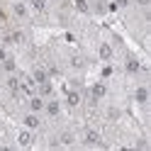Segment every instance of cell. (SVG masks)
<instances>
[{
	"instance_id": "1",
	"label": "cell",
	"mask_w": 151,
	"mask_h": 151,
	"mask_svg": "<svg viewBox=\"0 0 151 151\" xmlns=\"http://www.w3.org/2000/svg\"><path fill=\"white\" fill-rule=\"evenodd\" d=\"M10 15L15 17V20H20V22H24V20H29V5L24 3V0H12V5H10Z\"/></svg>"
},
{
	"instance_id": "2",
	"label": "cell",
	"mask_w": 151,
	"mask_h": 151,
	"mask_svg": "<svg viewBox=\"0 0 151 151\" xmlns=\"http://www.w3.org/2000/svg\"><path fill=\"white\" fill-rule=\"evenodd\" d=\"M61 110H63V105H61V100L56 98V95H51V98H46V102H44V112L42 115H46V117H51V119H56L61 115Z\"/></svg>"
},
{
	"instance_id": "3",
	"label": "cell",
	"mask_w": 151,
	"mask_h": 151,
	"mask_svg": "<svg viewBox=\"0 0 151 151\" xmlns=\"http://www.w3.org/2000/svg\"><path fill=\"white\" fill-rule=\"evenodd\" d=\"M15 144L20 146V149H29V146H34V132H32V129H27V127L17 129V134H15Z\"/></svg>"
},
{
	"instance_id": "4",
	"label": "cell",
	"mask_w": 151,
	"mask_h": 151,
	"mask_svg": "<svg viewBox=\"0 0 151 151\" xmlns=\"http://www.w3.org/2000/svg\"><path fill=\"white\" fill-rule=\"evenodd\" d=\"M22 127L32 129V132H39L42 129V115H39V112H29V110H27L22 115Z\"/></svg>"
},
{
	"instance_id": "5",
	"label": "cell",
	"mask_w": 151,
	"mask_h": 151,
	"mask_svg": "<svg viewBox=\"0 0 151 151\" xmlns=\"http://www.w3.org/2000/svg\"><path fill=\"white\" fill-rule=\"evenodd\" d=\"M44 102H46V98H42L39 93H32V95H27V110L29 112H44Z\"/></svg>"
},
{
	"instance_id": "6",
	"label": "cell",
	"mask_w": 151,
	"mask_h": 151,
	"mask_svg": "<svg viewBox=\"0 0 151 151\" xmlns=\"http://www.w3.org/2000/svg\"><path fill=\"white\" fill-rule=\"evenodd\" d=\"M83 144H86V146H102L100 132H98V129H93V127L83 129Z\"/></svg>"
},
{
	"instance_id": "7",
	"label": "cell",
	"mask_w": 151,
	"mask_h": 151,
	"mask_svg": "<svg viewBox=\"0 0 151 151\" xmlns=\"http://www.w3.org/2000/svg\"><path fill=\"white\" fill-rule=\"evenodd\" d=\"M112 56H115V46L110 42H100L98 44V59L107 63V61H112Z\"/></svg>"
},
{
	"instance_id": "8",
	"label": "cell",
	"mask_w": 151,
	"mask_h": 151,
	"mask_svg": "<svg viewBox=\"0 0 151 151\" xmlns=\"http://www.w3.org/2000/svg\"><path fill=\"white\" fill-rule=\"evenodd\" d=\"M141 68H144V66L139 63V59H137V56H127V59H124V71H127L129 76L141 73Z\"/></svg>"
},
{
	"instance_id": "9",
	"label": "cell",
	"mask_w": 151,
	"mask_h": 151,
	"mask_svg": "<svg viewBox=\"0 0 151 151\" xmlns=\"http://www.w3.org/2000/svg\"><path fill=\"white\" fill-rule=\"evenodd\" d=\"M134 102L141 105V107L149 105V88H146V86H137V88H134Z\"/></svg>"
},
{
	"instance_id": "10",
	"label": "cell",
	"mask_w": 151,
	"mask_h": 151,
	"mask_svg": "<svg viewBox=\"0 0 151 151\" xmlns=\"http://www.w3.org/2000/svg\"><path fill=\"white\" fill-rule=\"evenodd\" d=\"M81 102H83V95L78 90H68V93H66V107H68V110L81 107Z\"/></svg>"
},
{
	"instance_id": "11",
	"label": "cell",
	"mask_w": 151,
	"mask_h": 151,
	"mask_svg": "<svg viewBox=\"0 0 151 151\" xmlns=\"http://www.w3.org/2000/svg\"><path fill=\"white\" fill-rule=\"evenodd\" d=\"M90 95H93V100H100V98H105V95H107V86H105V81H98V83H93V86H90Z\"/></svg>"
},
{
	"instance_id": "12",
	"label": "cell",
	"mask_w": 151,
	"mask_h": 151,
	"mask_svg": "<svg viewBox=\"0 0 151 151\" xmlns=\"http://www.w3.org/2000/svg\"><path fill=\"white\" fill-rule=\"evenodd\" d=\"M29 78L37 83V86H39V83H44V81H49V71L44 68V66H37V68L29 73Z\"/></svg>"
},
{
	"instance_id": "13",
	"label": "cell",
	"mask_w": 151,
	"mask_h": 151,
	"mask_svg": "<svg viewBox=\"0 0 151 151\" xmlns=\"http://www.w3.org/2000/svg\"><path fill=\"white\" fill-rule=\"evenodd\" d=\"M29 12H37V15H44L46 12V7H49V3L46 0H29Z\"/></svg>"
},
{
	"instance_id": "14",
	"label": "cell",
	"mask_w": 151,
	"mask_h": 151,
	"mask_svg": "<svg viewBox=\"0 0 151 151\" xmlns=\"http://www.w3.org/2000/svg\"><path fill=\"white\" fill-rule=\"evenodd\" d=\"M37 93H39L42 98H51V95H54V86H51V81L39 83V86H37Z\"/></svg>"
},
{
	"instance_id": "15",
	"label": "cell",
	"mask_w": 151,
	"mask_h": 151,
	"mask_svg": "<svg viewBox=\"0 0 151 151\" xmlns=\"http://www.w3.org/2000/svg\"><path fill=\"white\" fill-rule=\"evenodd\" d=\"M59 144H61V146H71V144H76V134H73V132H68V129H63L61 137H59Z\"/></svg>"
},
{
	"instance_id": "16",
	"label": "cell",
	"mask_w": 151,
	"mask_h": 151,
	"mask_svg": "<svg viewBox=\"0 0 151 151\" xmlns=\"http://www.w3.org/2000/svg\"><path fill=\"white\" fill-rule=\"evenodd\" d=\"M73 10H76V12H81V15H88L93 7H90L88 0H73Z\"/></svg>"
},
{
	"instance_id": "17",
	"label": "cell",
	"mask_w": 151,
	"mask_h": 151,
	"mask_svg": "<svg viewBox=\"0 0 151 151\" xmlns=\"http://www.w3.org/2000/svg\"><path fill=\"white\" fill-rule=\"evenodd\" d=\"M7 90H10V93H20V78H17L15 73L7 76Z\"/></svg>"
},
{
	"instance_id": "18",
	"label": "cell",
	"mask_w": 151,
	"mask_h": 151,
	"mask_svg": "<svg viewBox=\"0 0 151 151\" xmlns=\"http://www.w3.org/2000/svg\"><path fill=\"white\" fill-rule=\"evenodd\" d=\"M15 68H17V66H15V59H12V56H5V59H3V71L15 73Z\"/></svg>"
},
{
	"instance_id": "19",
	"label": "cell",
	"mask_w": 151,
	"mask_h": 151,
	"mask_svg": "<svg viewBox=\"0 0 151 151\" xmlns=\"http://www.w3.org/2000/svg\"><path fill=\"white\" fill-rule=\"evenodd\" d=\"M83 66H86V59L81 54H73L71 56V68H83Z\"/></svg>"
},
{
	"instance_id": "20",
	"label": "cell",
	"mask_w": 151,
	"mask_h": 151,
	"mask_svg": "<svg viewBox=\"0 0 151 151\" xmlns=\"http://www.w3.org/2000/svg\"><path fill=\"white\" fill-rule=\"evenodd\" d=\"M112 73H115V68H112V66H110V61H107L105 66H102V71H100V78H102V81H107Z\"/></svg>"
},
{
	"instance_id": "21",
	"label": "cell",
	"mask_w": 151,
	"mask_h": 151,
	"mask_svg": "<svg viewBox=\"0 0 151 151\" xmlns=\"http://www.w3.org/2000/svg\"><path fill=\"white\" fill-rule=\"evenodd\" d=\"M105 117H107L110 122H115V119H119V110H117V107H110V110L105 112Z\"/></svg>"
},
{
	"instance_id": "22",
	"label": "cell",
	"mask_w": 151,
	"mask_h": 151,
	"mask_svg": "<svg viewBox=\"0 0 151 151\" xmlns=\"http://www.w3.org/2000/svg\"><path fill=\"white\" fill-rule=\"evenodd\" d=\"M134 3L141 7V10H149V7H151V0H134Z\"/></svg>"
},
{
	"instance_id": "23",
	"label": "cell",
	"mask_w": 151,
	"mask_h": 151,
	"mask_svg": "<svg viewBox=\"0 0 151 151\" xmlns=\"http://www.w3.org/2000/svg\"><path fill=\"white\" fill-rule=\"evenodd\" d=\"M5 56H7V51H5V49H0V61H3Z\"/></svg>"
},
{
	"instance_id": "24",
	"label": "cell",
	"mask_w": 151,
	"mask_h": 151,
	"mask_svg": "<svg viewBox=\"0 0 151 151\" xmlns=\"http://www.w3.org/2000/svg\"><path fill=\"white\" fill-rule=\"evenodd\" d=\"M46 3H51V0H46Z\"/></svg>"
}]
</instances>
